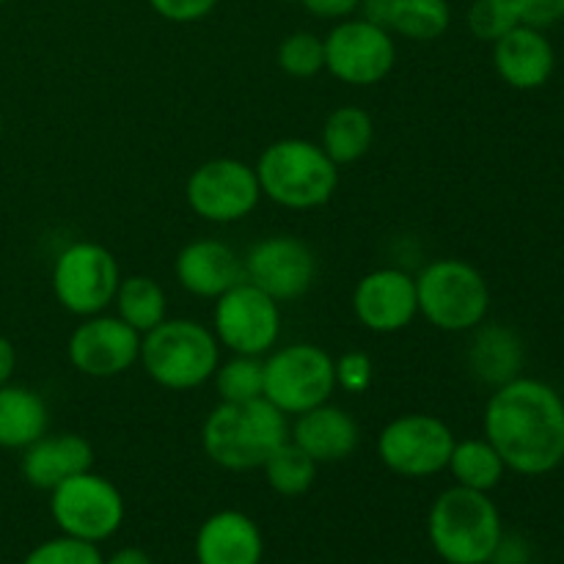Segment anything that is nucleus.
Here are the masks:
<instances>
[{"instance_id":"nucleus-1","label":"nucleus","mask_w":564,"mask_h":564,"mask_svg":"<svg viewBox=\"0 0 564 564\" xmlns=\"http://www.w3.org/2000/svg\"><path fill=\"white\" fill-rule=\"evenodd\" d=\"M482 427L507 471L545 477L564 463V400L543 380L516 378L494 389Z\"/></svg>"},{"instance_id":"nucleus-2","label":"nucleus","mask_w":564,"mask_h":564,"mask_svg":"<svg viewBox=\"0 0 564 564\" xmlns=\"http://www.w3.org/2000/svg\"><path fill=\"white\" fill-rule=\"evenodd\" d=\"M290 438L286 416L268 400L213 408L202 427L204 455L224 471H253L262 468L270 452Z\"/></svg>"},{"instance_id":"nucleus-3","label":"nucleus","mask_w":564,"mask_h":564,"mask_svg":"<svg viewBox=\"0 0 564 564\" xmlns=\"http://www.w3.org/2000/svg\"><path fill=\"white\" fill-rule=\"evenodd\" d=\"M505 534L501 512L490 494L455 485L433 501L427 538L446 564H485L494 560Z\"/></svg>"},{"instance_id":"nucleus-4","label":"nucleus","mask_w":564,"mask_h":564,"mask_svg":"<svg viewBox=\"0 0 564 564\" xmlns=\"http://www.w3.org/2000/svg\"><path fill=\"white\" fill-rule=\"evenodd\" d=\"M253 171L262 196L284 209H317L339 187V165L319 143L303 138L273 141L259 154Z\"/></svg>"},{"instance_id":"nucleus-5","label":"nucleus","mask_w":564,"mask_h":564,"mask_svg":"<svg viewBox=\"0 0 564 564\" xmlns=\"http://www.w3.org/2000/svg\"><path fill=\"white\" fill-rule=\"evenodd\" d=\"M141 364L160 389L193 391L213 380L220 345L213 328L196 319H163L141 336Z\"/></svg>"},{"instance_id":"nucleus-6","label":"nucleus","mask_w":564,"mask_h":564,"mask_svg":"<svg viewBox=\"0 0 564 564\" xmlns=\"http://www.w3.org/2000/svg\"><path fill=\"white\" fill-rule=\"evenodd\" d=\"M419 314L446 334H468L490 312V286L466 259H435L416 275Z\"/></svg>"},{"instance_id":"nucleus-7","label":"nucleus","mask_w":564,"mask_h":564,"mask_svg":"<svg viewBox=\"0 0 564 564\" xmlns=\"http://www.w3.org/2000/svg\"><path fill=\"white\" fill-rule=\"evenodd\" d=\"M336 389L334 358L317 345H286L264 358V400L284 416L325 405Z\"/></svg>"},{"instance_id":"nucleus-8","label":"nucleus","mask_w":564,"mask_h":564,"mask_svg":"<svg viewBox=\"0 0 564 564\" xmlns=\"http://www.w3.org/2000/svg\"><path fill=\"white\" fill-rule=\"evenodd\" d=\"M50 516L61 534L99 545L119 532L127 507L121 490L108 477L83 471L50 490Z\"/></svg>"},{"instance_id":"nucleus-9","label":"nucleus","mask_w":564,"mask_h":564,"mask_svg":"<svg viewBox=\"0 0 564 564\" xmlns=\"http://www.w3.org/2000/svg\"><path fill=\"white\" fill-rule=\"evenodd\" d=\"M455 441L444 419L433 413H402L380 430L378 457L397 477L427 479L446 471Z\"/></svg>"},{"instance_id":"nucleus-10","label":"nucleus","mask_w":564,"mask_h":564,"mask_svg":"<svg viewBox=\"0 0 564 564\" xmlns=\"http://www.w3.org/2000/svg\"><path fill=\"white\" fill-rule=\"evenodd\" d=\"M119 281V262L99 242H72L55 257L53 295L75 317H94L113 306Z\"/></svg>"},{"instance_id":"nucleus-11","label":"nucleus","mask_w":564,"mask_h":564,"mask_svg":"<svg viewBox=\"0 0 564 564\" xmlns=\"http://www.w3.org/2000/svg\"><path fill=\"white\" fill-rule=\"evenodd\" d=\"M213 334L231 356H268L281 336V303L242 279L215 297Z\"/></svg>"},{"instance_id":"nucleus-12","label":"nucleus","mask_w":564,"mask_h":564,"mask_svg":"<svg viewBox=\"0 0 564 564\" xmlns=\"http://www.w3.org/2000/svg\"><path fill=\"white\" fill-rule=\"evenodd\" d=\"M325 42V69L347 86H378L397 64V44L389 28L347 17L330 28Z\"/></svg>"},{"instance_id":"nucleus-13","label":"nucleus","mask_w":564,"mask_h":564,"mask_svg":"<svg viewBox=\"0 0 564 564\" xmlns=\"http://www.w3.org/2000/svg\"><path fill=\"white\" fill-rule=\"evenodd\" d=\"M185 198L202 220L237 224L259 207L262 187L253 165L235 158H215L187 176Z\"/></svg>"},{"instance_id":"nucleus-14","label":"nucleus","mask_w":564,"mask_h":564,"mask_svg":"<svg viewBox=\"0 0 564 564\" xmlns=\"http://www.w3.org/2000/svg\"><path fill=\"white\" fill-rule=\"evenodd\" d=\"M66 356L86 378H116L141 361V334L116 314H94L72 330Z\"/></svg>"},{"instance_id":"nucleus-15","label":"nucleus","mask_w":564,"mask_h":564,"mask_svg":"<svg viewBox=\"0 0 564 564\" xmlns=\"http://www.w3.org/2000/svg\"><path fill=\"white\" fill-rule=\"evenodd\" d=\"M246 281L268 292L273 301L290 303L306 295L317 279V257L303 240L292 235H273L259 240L242 259Z\"/></svg>"},{"instance_id":"nucleus-16","label":"nucleus","mask_w":564,"mask_h":564,"mask_svg":"<svg viewBox=\"0 0 564 564\" xmlns=\"http://www.w3.org/2000/svg\"><path fill=\"white\" fill-rule=\"evenodd\" d=\"M352 314L372 334H400L416 319V279L400 268H378L352 290Z\"/></svg>"},{"instance_id":"nucleus-17","label":"nucleus","mask_w":564,"mask_h":564,"mask_svg":"<svg viewBox=\"0 0 564 564\" xmlns=\"http://www.w3.org/2000/svg\"><path fill=\"white\" fill-rule=\"evenodd\" d=\"M494 66L510 88L534 91V88H543L554 75V44L540 28L518 25L499 42H494Z\"/></svg>"},{"instance_id":"nucleus-18","label":"nucleus","mask_w":564,"mask_h":564,"mask_svg":"<svg viewBox=\"0 0 564 564\" xmlns=\"http://www.w3.org/2000/svg\"><path fill=\"white\" fill-rule=\"evenodd\" d=\"M174 273L182 290L196 297H209V301L220 297L226 290H231V286L246 279L242 259L237 257L235 248L213 240V237L187 242L176 253Z\"/></svg>"},{"instance_id":"nucleus-19","label":"nucleus","mask_w":564,"mask_h":564,"mask_svg":"<svg viewBox=\"0 0 564 564\" xmlns=\"http://www.w3.org/2000/svg\"><path fill=\"white\" fill-rule=\"evenodd\" d=\"M198 564H262V529L240 510L213 512L196 534Z\"/></svg>"},{"instance_id":"nucleus-20","label":"nucleus","mask_w":564,"mask_h":564,"mask_svg":"<svg viewBox=\"0 0 564 564\" xmlns=\"http://www.w3.org/2000/svg\"><path fill=\"white\" fill-rule=\"evenodd\" d=\"M290 441L301 446L314 463H341L361 444V427L356 419L339 405L312 408V411L295 416L290 427Z\"/></svg>"},{"instance_id":"nucleus-21","label":"nucleus","mask_w":564,"mask_h":564,"mask_svg":"<svg viewBox=\"0 0 564 564\" xmlns=\"http://www.w3.org/2000/svg\"><path fill=\"white\" fill-rule=\"evenodd\" d=\"M22 452H25L22 455V477L39 490L58 488L66 479L94 468L91 444L77 433H44L42 438L33 441Z\"/></svg>"},{"instance_id":"nucleus-22","label":"nucleus","mask_w":564,"mask_h":564,"mask_svg":"<svg viewBox=\"0 0 564 564\" xmlns=\"http://www.w3.org/2000/svg\"><path fill=\"white\" fill-rule=\"evenodd\" d=\"M523 341L507 325H477L468 345L466 364L468 372L479 380V383L499 389V386L510 383V380L521 378L523 369Z\"/></svg>"},{"instance_id":"nucleus-23","label":"nucleus","mask_w":564,"mask_h":564,"mask_svg":"<svg viewBox=\"0 0 564 564\" xmlns=\"http://www.w3.org/2000/svg\"><path fill=\"white\" fill-rule=\"evenodd\" d=\"M50 413L28 386H0V449H28L47 433Z\"/></svg>"},{"instance_id":"nucleus-24","label":"nucleus","mask_w":564,"mask_h":564,"mask_svg":"<svg viewBox=\"0 0 564 564\" xmlns=\"http://www.w3.org/2000/svg\"><path fill=\"white\" fill-rule=\"evenodd\" d=\"M372 116L364 108H356V105H341V108L330 110L328 119H325L319 147L325 149V154H328L336 165H350L358 163V160L372 149Z\"/></svg>"},{"instance_id":"nucleus-25","label":"nucleus","mask_w":564,"mask_h":564,"mask_svg":"<svg viewBox=\"0 0 564 564\" xmlns=\"http://www.w3.org/2000/svg\"><path fill=\"white\" fill-rule=\"evenodd\" d=\"M380 25L413 42L441 39L452 25L449 0H383Z\"/></svg>"},{"instance_id":"nucleus-26","label":"nucleus","mask_w":564,"mask_h":564,"mask_svg":"<svg viewBox=\"0 0 564 564\" xmlns=\"http://www.w3.org/2000/svg\"><path fill=\"white\" fill-rule=\"evenodd\" d=\"M116 317L124 319L138 334H149L158 328L163 319H169V297L160 281L152 275H127L119 281V290L113 295Z\"/></svg>"},{"instance_id":"nucleus-27","label":"nucleus","mask_w":564,"mask_h":564,"mask_svg":"<svg viewBox=\"0 0 564 564\" xmlns=\"http://www.w3.org/2000/svg\"><path fill=\"white\" fill-rule=\"evenodd\" d=\"M446 471L455 477V485H460V488L490 494L501 485L507 466L488 438H466L455 441Z\"/></svg>"},{"instance_id":"nucleus-28","label":"nucleus","mask_w":564,"mask_h":564,"mask_svg":"<svg viewBox=\"0 0 564 564\" xmlns=\"http://www.w3.org/2000/svg\"><path fill=\"white\" fill-rule=\"evenodd\" d=\"M262 471L273 494L295 499V496L312 490L314 479H317V463L301 446L286 438L284 444L270 452L268 460L262 463Z\"/></svg>"},{"instance_id":"nucleus-29","label":"nucleus","mask_w":564,"mask_h":564,"mask_svg":"<svg viewBox=\"0 0 564 564\" xmlns=\"http://www.w3.org/2000/svg\"><path fill=\"white\" fill-rule=\"evenodd\" d=\"M215 391L220 402H253L264 397V358L259 356H231L229 361L218 364L213 375Z\"/></svg>"},{"instance_id":"nucleus-30","label":"nucleus","mask_w":564,"mask_h":564,"mask_svg":"<svg viewBox=\"0 0 564 564\" xmlns=\"http://www.w3.org/2000/svg\"><path fill=\"white\" fill-rule=\"evenodd\" d=\"M275 61L290 77L308 80L325 69V42L312 31H295L279 44Z\"/></svg>"},{"instance_id":"nucleus-31","label":"nucleus","mask_w":564,"mask_h":564,"mask_svg":"<svg viewBox=\"0 0 564 564\" xmlns=\"http://www.w3.org/2000/svg\"><path fill=\"white\" fill-rule=\"evenodd\" d=\"M468 31L479 42H499L512 28L523 25L512 0H474L468 9Z\"/></svg>"},{"instance_id":"nucleus-32","label":"nucleus","mask_w":564,"mask_h":564,"mask_svg":"<svg viewBox=\"0 0 564 564\" xmlns=\"http://www.w3.org/2000/svg\"><path fill=\"white\" fill-rule=\"evenodd\" d=\"M102 562L105 556L99 554L97 543H86V540L61 534V538H53L47 540V543L36 545L22 564H102Z\"/></svg>"},{"instance_id":"nucleus-33","label":"nucleus","mask_w":564,"mask_h":564,"mask_svg":"<svg viewBox=\"0 0 564 564\" xmlns=\"http://www.w3.org/2000/svg\"><path fill=\"white\" fill-rule=\"evenodd\" d=\"M334 375H336V386L345 389L347 394H364V391L372 386L375 364L372 358H369V352L350 350L345 352V356L334 358Z\"/></svg>"},{"instance_id":"nucleus-34","label":"nucleus","mask_w":564,"mask_h":564,"mask_svg":"<svg viewBox=\"0 0 564 564\" xmlns=\"http://www.w3.org/2000/svg\"><path fill=\"white\" fill-rule=\"evenodd\" d=\"M154 11L169 22H198L218 6V0H149Z\"/></svg>"},{"instance_id":"nucleus-35","label":"nucleus","mask_w":564,"mask_h":564,"mask_svg":"<svg viewBox=\"0 0 564 564\" xmlns=\"http://www.w3.org/2000/svg\"><path fill=\"white\" fill-rule=\"evenodd\" d=\"M512 3L523 25L540 28V31L564 20V0H512Z\"/></svg>"},{"instance_id":"nucleus-36","label":"nucleus","mask_w":564,"mask_h":564,"mask_svg":"<svg viewBox=\"0 0 564 564\" xmlns=\"http://www.w3.org/2000/svg\"><path fill=\"white\" fill-rule=\"evenodd\" d=\"M301 3L312 17L339 22L356 14V11L364 6V0H301Z\"/></svg>"},{"instance_id":"nucleus-37","label":"nucleus","mask_w":564,"mask_h":564,"mask_svg":"<svg viewBox=\"0 0 564 564\" xmlns=\"http://www.w3.org/2000/svg\"><path fill=\"white\" fill-rule=\"evenodd\" d=\"M529 560H532V551H529L527 540L518 534H501L499 549L490 564H529Z\"/></svg>"},{"instance_id":"nucleus-38","label":"nucleus","mask_w":564,"mask_h":564,"mask_svg":"<svg viewBox=\"0 0 564 564\" xmlns=\"http://www.w3.org/2000/svg\"><path fill=\"white\" fill-rule=\"evenodd\" d=\"M17 369V350L6 336H0V386L11 383V375Z\"/></svg>"},{"instance_id":"nucleus-39","label":"nucleus","mask_w":564,"mask_h":564,"mask_svg":"<svg viewBox=\"0 0 564 564\" xmlns=\"http://www.w3.org/2000/svg\"><path fill=\"white\" fill-rule=\"evenodd\" d=\"M102 564H154L152 556L143 549H135V545H127V549L113 551Z\"/></svg>"},{"instance_id":"nucleus-40","label":"nucleus","mask_w":564,"mask_h":564,"mask_svg":"<svg viewBox=\"0 0 564 564\" xmlns=\"http://www.w3.org/2000/svg\"><path fill=\"white\" fill-rule=\"evenodd\" d=\"M0 135H3V116H0Z\"/></svg>"},{"instance_id":"nucleus-41","label":"nucleus","mask_w":564,"mask_h":564,"mask_svg":"<svg viewBox=\"0 0 564 564\" xmlns=\"http://www.w3.org/2000/svg\"><path fill=\"white\" fill-rule=\"evenodd\" d=\"M6 3V0H0V6H3Z\"/></svg>"},{"instance_id":"nucleus-42","label":"nucleus","mask_w":564,"mask_h":564,"mask_svg":"<svg viewBox=\"0 0 564 564\" xmlns=\"http://www.w3.org/2000/svg\"><path fill=\"white\" fill-rule=\"evenodd\" d=\"M485 564H490V562H485Z\"/></svg>"}]
</instances>
